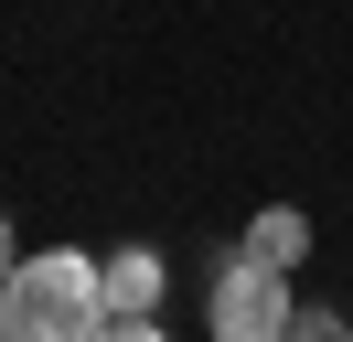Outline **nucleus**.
I'll return each mask as SVG.
<instances>
[{"mask_svg": "<svg viewBox=\"0 0 353 342\" xmlns=\"http://www.w3.org/2000/svg\"><path fill=\"white\" fill-rule=\"evenodd\" d=\"M11 268H22V235H11V214H0V278H11Z\"/></svg>", "mask_w": 353, "mask_h": 342, "instance_id": "0eeeda50", "label": "nucleus"}, {"mask_svg": "<svg viewBox=\"0 0 353 342\" xmlns=\"http://www.w3.org/2000/svg\"><path fill=\"white\" fill-rule=\"evenodd\" d=\"M97 342H172V332H161V310H150V321H108Z\"/></svg>", "mask_w": 353, "mask_h": 342, "instance_id": "423d86ee", "label": "nucleus"}, {"mask_svg": "<svg viewBox=\"0 0 353 342\" xmlns=\"http://www.w3.org/2000/svg\"><path fill=\"white\" fill-rule=\"evenodd\" d=\"M289 310H300L289 268H268V256H246V246L214 256V278H203V332L214 342H279Z\"/></svg>", "mask_w": 353, "mask_h": 342, "instance_id": "f03ea898", "label": "nucleus"}, {"mask_svg": "<svg viewBox=\"0 0 353 342\" xmlns=\"http://www.w3.org/2000/svg\"><path fill=\"white\" fill-rule=\"evenodd\" d=\"M97 278H108V321H150L161 289H172L161 246H108V256H97Z\"/></svg>", "mask_w": 353, "mask_h": 342, "instance_id": "7ed1b4c3", "label": "nucleus"}, {"mask_svg": "<svg viewBox=\"0 0 353 342\" xmlns=\"http://www.w3.org/2000/svg\"><path fill=\"white\" fill-rule=\"evenodd\" d=\"M236 246H246V256H268V268H300V256H310V214H300V203H257Z\"/></svg>", "mask_w": 353, "mask_h": 342, "instance_id": "20e7f679", "label": "nucleus"}, {"mask_svg": "<svg viewBox=\"0 0 353 342\" xmlns=\"http://www.w3.org/2000/svg\"><path fill=\"white\" fill-rule=\"evenodd\" d=\"M108 332V278L86 246H32L0 278V342H97Z\"/></svg>", "mask_w": 353, "mask_h": 342, "instance_id": "f257e3e1", "label": "nucleus"}, {"mask_svg": "<svg viewBox=\"0 0 353 342\" xmlns=\"http://www.w3.org/2000/svg\"><path fill=\"white\" fill-rule=\"evenodd\" d=\"M279 342H353V321H343V310H321V299H300Z\"/></svg>", "mask_w": 353, "mask_h": 342, "instance_id": "39448f33", "label": "nucleus"}]
</instances>
